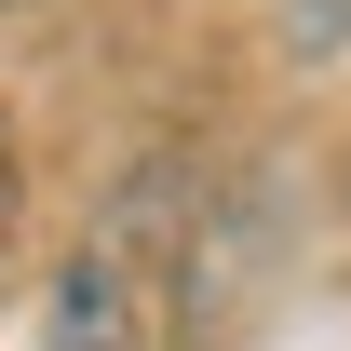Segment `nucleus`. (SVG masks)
<instances>
[{
  "mask_svg": "<svg viewBox=\"0 0 351 351\" xmlns=\"http://www.w3.org/2000/svg\"><path fill=\"white\" fill-rule=\"evenodd\" d=\"M54 351H149V311H135L122 257H68L54 270Z\"/></svg>",
  "mask_w": 351,
  "mask_h": 351,
  "instance_id": "nucleus-1",
  "label": "nucleus"
},
{
  "mask_svg": "<svg viewBox=\"0 0 351 351\" xmlns=\"http://www.w3.org/2000/svg\"><path fill=\"white\" fill-rule=\"evenodd\" d=\"M284 27H298L311 54H351V0H284Z\"/></svg>",
  "mask_w": 351,
  "mask_h": 351,
  "instance_id": "nucleus-2",
  "label": "nucleus"
}]
</instances>
